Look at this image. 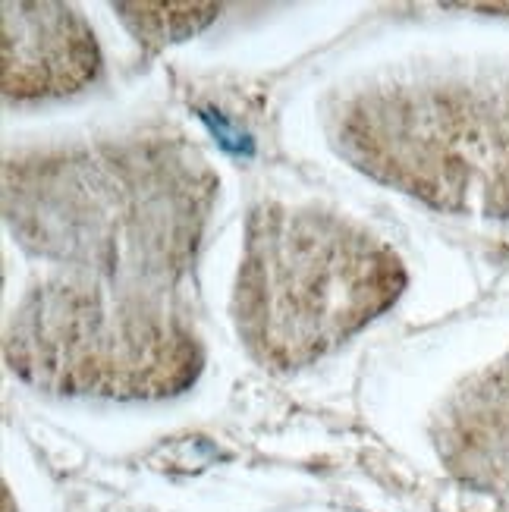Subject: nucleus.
I'll return each instance as SVG.
<instances>
[{"label":"nucleus","instance_id":"4","mask_svg":"<svg viewBox=\"0 0 509 512\" xmlns=\"http://www.w3.org/2000/svg\"><path fill=\"white\" fill-rule=\"evenodd\" d=\"M92 26L66 4H4V95L13 101L76 95L98 79Z\"/></svg>","mask_w":509,"mask_h":512},{"label":"nucleus","instance_id":"2","mask_svg":"<svg viewBox=\"0 0 509 512\" xmlns=\"http://www.w3.org/2000/svg\"><path fill=\"white\" fill-rule=\"evenodd\" d=\"M406 271L384 239L299 205L252 211L233 315L242 343L271 368H302L343 346L400 299Z\"/></svg>","mask_w":509,"mask_h":512},{"label":"nucleus","instance_id":"3","mask_svg":"<svg viewBox=\"0 0 509 512\" xmlns=\"http://www.w3.org/2000/svg\"><path fill=\"white\" fill-rule=\"evenodd\" d=\"M337 142L431 208L509 217V82L368 88L337 114Z\"/></svg>","mask_w":509,"mask_h":512},{"label":"nucleus","instance_id":"6","mask_svg":"<svg viewBox=\"0 0 509 512\" xmlns=\"http://www.w3.org/2000/svg\"><path fill=\"white\" fill-rule=\"evenodd\" d=\"M114 10L120 13L126 29L136 35L139 44L164 48L170 41H183L202 32L208 22L217 19L220 4H192V0H183V4H117Z\"/></svg>","mask_w":509,"mask_h":512},{"label":"nucleus","instance_id":"1","mask_svg":"<svg viewBox=\"0 0 509 512\" xmlns=\"http://www.w3.org/2000/svg\"><path fill=\"white\" fill-rule=\"evenodd\" d=\"M217 180L176 136L107 139L7 161L4 217L51 271L29 286L4 352L51 393L161 399L202 371L180 289Z\"/></svg>","mask_w":509,"mask_h":512},{"label":"nucleus","instance_id":"5","mask_svg":"<svg viewBox=\"0 0 509 512\" xmlns=\"http://www.w3.org/2000/svg\"><path fill=\"white\" fill-rule=\"evenodd\" d=\"M434 447L456 481L509 494V355L472 377L444 406Z\"/></svg>","mask_w":509,"mask_h":512},{"label":"nucleus","instance_id":"7","mask_svg":"<svg viewBox=\"0 0 509 512\" xmlns=\"http://www.w3.org/2000/svg\"><path fill=\"white\" fill-rule=\"evenodd\" d=\"M475 10H491V13H509V4H472Z\"/></svg>","mask_w":509,"mask_h":512}]
</instances>
